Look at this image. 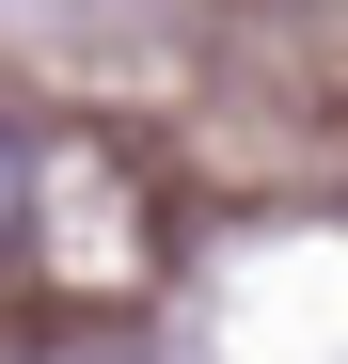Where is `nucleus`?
<instances>
[{"label":"nucleus","mask_w":348,"mask_h":364,"mask_svg":"<svg viewBox=\"0 0 348 364\" xmlns=\"http://www.w3.org/2000/svg\"><path fill=\"white\" fill-rule=\"evenodd\" d=\"M16 237H32V143L0 127V254H16Z\"/></svg>","instance_id":"1"}]
</instances>
